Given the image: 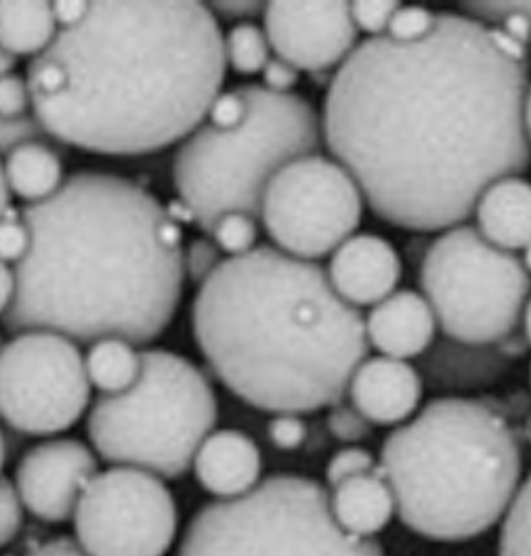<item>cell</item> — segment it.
<instances>
[{"label": "cell", "mask_w": 531, "mask_h": 556, "mask_svg": "<svg viewBox=\"0 0 531 556\" xmlns=\"http://www.w3.org/2000/svg\"><path fill=\"white\" fill-rule=\"evenodd\" d=\"M530 65L488 26L439 11L418 42L366 38L334 72L321 135L376 217L404 231L465 225L481 193L531 166Z\"/></svg>", "instance_id": "6da1fadb"}, {"label": "cell", "mask_w": 531, "mask_h": 556, "mask_svg": "<svg viewBox=\"0 0 531 556\" xmlns=\"http://www.w3.org/2000/svg\"><path fill=\"white\" fill-rule=\"evenodd\" d=\"M225 36L195 0H94L26 70L31 112L58 143L146 155L184 143L223 93Z\"/></svg>", "instance_id": "7a4b0ae2"}, {"label": "cell", "mask_w": 531, "mask_h": 556, "mask_svg": "<svg viewBox=\"0 0 531 556\" xmlns=\"http://www.w3.org/2000/svg\"><path fill=\"white\" fill-rule=\"evenodd\" d=\"M31 248L0 317L13 337L47 330L78 344H150L181 305L184 231L154 193L110 173L83 170L55 195L24 204Z\"/></svg>", "instance_id": "3957f363"}, {"label": "cell", "mask_w": 531, "mask_h": 556, "mask_svg": "<svg viewBox=\"0 0 531 556\" xmlns=\"http://www.w3.org/2000/svg\"><path fill=\"white\" fill-rule=\"evenodd\" d=\"M191 332L225 389L269 414L343 402L370 351L366 317L334 292L328 271L276 247L220 263L195 292Z\"/></svg>", "instance_id": "277c9868"}, {"label": "cell", "mask_w": 531, "mask_h": 556, "mask_svg": "<svg viewBox=\"0 0 531 556\" xmlns=\"http://www.w3.org/2000/svg\"><path fill=\"white\" fill-rule=\"evenodd\" d=\"M378 468L407 529L435 542H465L506 517L523 458L496 409L439 397L384 439Z\"/></svg>", "instance_id": "5b68a950"}, {"label": "cell", "mask_w": 531, "mask_h": 556, "mask_svg": "<svg viewBox=\"0 0 531 556\" xmlns=\"http://www.w3.org/2000/svg\"><path fill=\"white\" fill-rule=\"evenodd\" d=\"M249 116L238 128L198 126L173 160V186L208 233L229 213L258 218L263 193L286 164L319 154L321 116L303 94H278L244 85Z\"/></svg>", "instance_id": "8992f818"}, {"label": "cell", "mask_w": 531, "mask_h": 556, "mask_svg": "<svg viewBox=\"0 0 531 556\" xmlns=\"http://www.w3.org/2000/svg\"><path fill=\"white\" fill-rule=\"evenodd\" d=\"M217 418V393L193 362L166 349H143L139 380L125 393L94 400L87 434L103 463L175 481L191 468Z\"/></svg>", "instance_id": "52a82bcc"}, {"label": "cell", "mask_w": 531, "mask_h": 556, "mask_svg": "<svg viewBox=\"0 0 531 556\" xmlns=\"http://www.w3.org/2000/svg\"><path fill=\"white\" fill-rule=\"evenodd\" d=\"M179 556H384L372 538L337 526L315 479L274 475L251 494L215 500L188 523Z\"/></svg>", "instance_id": "ba28073f"}, {"label": "cell", "mask_w": 531, "mask_h": 556, "mask_svg": "<svg viewBox=\"0 0 531 556\" xmlns=\"http://www.w3.org/2000/svg\"><path fill=\"white\" fill-rule=\"evenodd\" d=\"M418 281L445 339L472 346L498 344L519 330L531 299L523 261L467 223L429 244Z\"/></svg>", "instance_id": "9c48e42d"}, {"label": "cell", "mask_w": 531, "mask_h": 556, "mask_svg": "<svg viewBox=\"0 0 531 556\" xmlns=\"http://www.w3.org/2000/svg\"><path fill=\"white\" fill-rule=\"evenodd\" d=\"M364 208V193L343 164L313 154L276 173L258 218L278 250L317 263L355 236Z\"/></svg>", "instance_id": "30bf717a"}, {"label": "cell", "mask_w": 531, "mask_h": 556, "mask_svg": "<svg viewBox=\"0 0 531 556\" xmlns=\"http://www.w3.org/2000/svg\"><path fill=\"white\" fill-rule=\"evenodd\" d=\"M91 389L78 342L58 332L26 330L0 349V418L17 433L72 429L91 405Z\"/></svg>", "instance_id": "8fae6325"}, {"label": "cell", "mask_w": 531, "mask_h": 556, "mask_svg": "<svg viewBox=\"0 0 531 556\" xmlns=\"http://www.w3.org/2000/svg\"><path fill=\"white\" fill-rule=\"evenodd\" d=\"M72 521L87 556H164L175 544L179 510L164 479L112 466L85 488Z\"/></svg>", "instance_id": "7c38bea8"}, {"label": "cell", "mask_w": 531, "mask_h": 556, "mask_svg": "<svg viewBox=\"0 0 531 556\" xmlns=\"http://www.w3.org/2000/svg\"><path fill=\"white\" fill-rule=\"evenodd\" d=\"M263 30L276 58L299 72H337L359 45L351 17V2H267Z\"/></svg>", "instance_id": "4fadbf2b"}, {"label": "cell", "mask_w": 531, "mask_h": 556, "mask_svg": "<svg viewBox=\"0 0 531 556\" xmlns=\"http://www.w3.org/2000/svg\"><path fill=\"white\" fill-rule=\"evenodd\" d=\"M99 472L93 450L80 439H49L30 447L15 468L24 508L45 523L74 519L78 500Z\"/></svg>", "instance_id": "5bb4252c"}, {"label": "cell", "mask_w": 531, "mask_h": 556, "mask_svg": "<svg viewBox=\"0 0 531 556\" xmlns=\"http://www.w3.org/2000/svg\"><path fill=\"white\" fill-rule=\"evenodd\" d=\"M328 279L346 305L375 307L397 292L404 263L397 248L375 233H355L330 256Z\"/></svg>", "instance_id": "9a60e30c"}, {"label": "cell", "mask_w": 531, "mask_h": 556, "mask_svg": "<svg viewBox=\"0 0 531 556\" xmlns=\"http://www.w3.org/2000/svg\"><path fill=\"white\" fill-rule=\"evenodd\" d=\"M346 393L372 427H402L418 414L425 382L412 364L378 355L359 364Z\"/></svg>", "instance_id": "2e32d148"}, {"label": "cell", "mask_w": 531, "mask_h": 556, "mask_svg": "<svg viewBox=\"0 0 531 556\" xmlns=\"http://www.w3.org/2000/svg\"><path fill=\"white\" fill-rule=\"evenodd\" d=\"M438 319L422 292L397 290L366 315L368 344L384 357L414 359L425 355L438 334Z\"/></svg>", "instance_id": "e0dca14e"}, {"label": "cell", "mask_w": 531, "mask_h": 556, "mask_svg": "<svg viewBox=\"0 0 531 556\" xmlns=\"http://www.w3.org/2000/svg\"><path fill=\"white\" fill-rule=\"evenodd\" d=\"M198 485L217 500L251 494L261 483L263 458L249 434L236 429L213 431L204 439L191 464Z\"/></svg>", "instance_id": "ac0fdd59"}, {"label": "cell", "mask_w": 531, "mask_h": 556, "mask_svg": "<svg viewBox=\"0 0 531 556\" xmlns=\"http://www.w3.org/2000/svg\"><path fill=\"white\" fill-rule=\"evenodd\" d=\"M477 231L506 252H519L531 244V181L504 177L488 187L475 206Z\"/></svg>", "instance_id": "d6986e66"}, {"label": "cell", "mask_w": 531, "mask_h": 556, "mask_svg": "<svg viewBox=\"0 0 531 556\" xmlns=\"http://www.w3.org/2000/svg\"><path fill=\"white\" fill-rule=\"evenodd\" d=\"M330 510L337 526L355 538L380 533L397 513L395 495L380 468L334 488L330 494Z\"/></svg>", "instance_id": "ffe728a7"}, {"label": "cell", "mask_w": 531, "mask_h": 556, "mask_svg": "<svg viewBox=\"0 0 531 556\" xmlns=\"http://www.w3.org/2000/svg\"><path fill=\"white\" fill-rule=\"evenodd\" d=\"M53 4L45 0L0 2V45L13 58H38L58 36Z\"/></svg>", "instance_id": "44dd1931"}, {"label": "cell", "mask_w": 531, "mask_h": 556, "mask_svg": "<svg viewBox=\"0 0 531 556\" xmlns=\"http://www.w3.org/2000/svg\"><path fill=\"white\" fill-rule=\"evenodd\" d=\"M4 177L11 193L26 204L55 195L63 186L62 155L49 141H34L4 157Z\"/></svg>", "instance_id": "7402d4cb"}, {"label": "cell", "mask_w": 531, "mask_h": 556, "mask_svg": "<svg viewBox=\"0 0 531 556\" xmlns=\"http://www.w3.org/2000/svg\"><path fill=\"white\" fill-rule=\"evenodd\" d=\"M85 366L91 387L101 395H118L139 380L141 351L123 339L97 340L85 355Z\"/></svg>", "instance_id": "603a6c76"}, {"label": "cell", "mask_w": 531, "mask_h": 556, "mask_svg": "<svg viewBox=\"0 0 531 556\" xmlns=\"http://www.w3.org/2000/svg\"><path fill=\"white\" fill-rule=\"evenodd\" d=\"M271 45L265 30L252 22L238 24L225 36V62L242 76H254L269 63Z\"/></svg>", "instance_id": "cb8c5ba5"}, {"label": "cell", "mask_w": 531, "mask_h": 556, "mask_svg": "<svg viewBox=\"0 0 531 556\" xmlns=\"http://www.w3.org/2000/svg\"><path fill=\"white\" fill-rule=\"evenodd\" d=\"M501 556H531V475L504 517Z\"/></svg>", "instance_id": "d4e9b609"}, {"label": "cell", "mask_w": 531, "mask_h": 556, "mask_svg": "<svg viewBox=\"0 0 531 556\" xmlns=\"http://www.w3.org/2000/svg\"><path fill=\"white\" fill-rule=\"evenodd\" d=\"M211 238L220 248L223 254L231 256H244L254 250L258 238V225L256 218L244 213H229L217 220V225L211 231Z\"/></svg>", "instance_id": "484cf974"}, {"label": "cell", "mask_w": 531, "mask_h": 556, "mask_svg": "<svg viewBox=\"0 0 531 556\" xmlns=\"http://www.w3.org/2000/svg\"><path fill=\"white\" fill-rule=\"evenodd\" d=\"M438 24V13L427 9V7H414V4H402L397 13L393 15L389 30L384 36H389L395 42H418L427 38Z\"/></svg>", "instance_id": "4316f807"}, {"label": "cell", "mask_w": 531, "mask_h": 556, "mask_svg": "<svg viewBox=\"0 0 531 556\" xmlns=\"http://www.w3.org/2000/svg\"><path fill=\"white\" fill-rule=\"evenodd\" d=\"M223 252L215 244L213 238H193L188 247L184 248V271L186 279H189L193 286H202L204 281L213 278L223 263Z\"/></svg>", "instance_id": "83f0119b"}, {"label": "cell", "mask_w": 531, "mask_h": 556, "mask_svg": "<svg viewBox=\"0 0 531 556\" xmlns=\"http://www.w3.org/2000/svg\"><path fill=\"white\" fill-rule=\"evenodd\" d=\"M31 248V233L22 211L13 206L0 217V261L20 265Z\"/></svg>", "instance_id": "f1b7e54d"}, {"label": "cell", "mask_w": 531, "mask_h": 556, "mask_svg": "<svg viewBox=\"0 0 531 556\" xmlns=\"http://www.w3.org/2000/svg\"><path fill=\"white\" fill-rule=\"evenodd\" d=\"M49 132L45 130V126L40 121L30 114L24 116H0V155L11 154L22 146H28L34 141H49Z\"/></svg>", "instance_id": "f546056e"}, {"label": "cell", "mask_w": 531, "mask_h": 556, "mask_svg": "<svg viewBox=\"0 0 531 556\" xmlns=\"http://www.w3.org/2000/svg\"><path fill=\"white\" fill-rule=\"evenodd\" d=\"M400 7L402 2L395 0H355L351 2V17L357 30L368 34V38H378L387 34Z\"/></svg>", "instance_id": "4dcf8cb0"}, {"label": "cell", "mask_w": 531, "mask_h": 556, "mask_svg": "<svg viewBox=\"0 0 531 556\" xmlns=\"http://www.w3.org/2000/svg\"><path fill=\"white\" fill-rule=\"evenodd\" d=\"M375 456L364 450V447H344L341 452H337L330 463L326 466V483L334 490L344 481L375 472Z\"/></svg>", "instance_id": "1f68e13d"}, {"label": "cell", "mask_w": 531, "mask_h": 556, "mask_svg": "<svg viewBox=\"0 0 531 556\" xmlns=\"http://www.w3.org/2000/svg\"><path fill=\"white\" fill-rule=\"evenodd\" d=\"M24 504L11 479L0 477V551L9 546L24 526Z\"/></svg>", "instance_id": "d6a6232c"}, {"label": "cell", "mask_w": 531, "mask_h": 556, "mask_svg": "<svg viewBox=\"0 0 531 556\" xmlns=\"http://www.w3.org/2000/svg\"><path fill=\"white\" fill-rule=\"evenodd\" d=\"M328 431L343 443H357L372 434V425L353 405L341 402L330 407Z\"/></svg>", "instance_id": "836d02e7"}, {"label": "cell", "mask_w": 531, "mask_h": 556, "mask_svg": "<svg viewBox=\"0 0 531 556\" xmlns=\"http://www.w3.org/2000/svg\"><path fill=\"white\" fill-rule=\"evenodd\" d=\"M249 116V99L244 93V87L231 89L220 93L208 110V124L219 130H231L238 128Z\"/></svg>", "instance_id": "e575fe53"}, {"label": "cell", "mask_w": 531, "mask_h": 556, "mask_svg": "<svg viewBox=\"0 0 531 556\" xmlns=\"http://www.w3.org/2000/svg\"><path fill=\"white\" fill-rule=\"evenodd\" d=\"M307 422L299 414H276L267 425L269 441L281 452H294L307 441Z\"/></svg>", "instance_id": "d590c367"}, {"label": "cell", "mask_w": 531, "mask_h": 556, "mask_svg": "<svg viewBox=\"0 0 531 556\" xmlns=\"http://www.w3.org/2000/svg\"><path fill=\"white\" fill-rule=\"evenodd\" d=\"M31 112V93L28 80L20 74L0 78V116L13 118Z\"/></svg>", "instance_id": "8d00e7d4"}, {"label": "cell", "mask_w": 531, "mask_h": 556, "mask_svg": "<svg viewBox=\"0 0 531 556\" xmlns=\"http://www.w3.org/2000/svg\"><path fill=\"white\" fill-rule=\"evenodd\" d=\"M261 74H263V87L278 94L292 93V89L299 85V78H301V72L280 58H271Z\"/></svg>", "instance_id": "74e56055"}, {"label": "cell", "mask_w": 531, "mask_h": 556, "mask_svg": "<svg viewBox=\"0 0 531 556\" xmlns=\"http://www.w3.org/2000/svg\"><path fill=\"white\" fill-rule=\"evenodd\" d=\"M267 2H256V0H225V2H211V11L215 13L217 20L225 22H240L246 24L252 17L263 15Z\"/></svg>", "instance_id": "f35d334b"}, {"label": "cell", "mask_w": 531, "mask_h": 556, "mask_svg": "<svg viewBox=\"0 0 531 556\" xmlns=\"http://www.w3.org/2000/svg\"><path fill=\"white\" fill-rule=\"evenodd\" d=\"M51 4H53V15H55L60 30L76 28L78 24L85 22V17L89 13L87 0H55Z\"/></svg>", "instance_id": "ab89813d"}, {"label": "cell", "mask_w": 531, "mask_h": 556, "mask_svg": "<svg viewBox=\"0 0 531 556\" xmlns=\"http://www.w3.org/2000/svg\"><path fill=\"white\" fill-rule=\"evenodd\" d=\"M26 556H87L80 546L76 544V540H69L65 535H58L49 542L38 544L34 551H30Z\"/></svg>", "instance_id": "60d3db41"}, {"label": "cell", "mask_w": 531, "mask_h": 556, "mask_svg": "<svg viewBox=\"0 0 531 556\" xmlns=\"http://www.w3.org/2000/svg\"><path fill=\"white\" fill-rule=\"evenodd\" d=\"M17 290L15 269H11L7 263L0 261V317L9 311Z\"/></svg>", "instance_id": "b9f144b4"}, {"label": "cell", "mask_w": 531, "mask_h": 556, "mask_svg": "<svg viewBox=\"0 0 531 556\" xmlns=\"http://www.w3.org/2000/svg\"><path fill=\"white\" fill-rule=\"evenodd\" d=\"M11 208V189L7 186L4 177V164L0 162V217Z\"/></svg>", "instance_id": "7bdbcfd3"}, {"label": "cell", "mask_w": 531, "mask_h": 556, "mask_svg": "<svg viewBox=\"0 0 531 556\" xmlns=\"http://www.w3.org/2000/svg\"><path fill=\"white\" fill-rule=\"evenodd\" d=\"M15 65H17V58H13V55L0 45V78L7 76V74H11V72L15 70Z\"/></svg>", "instance_id": "ee69618b"}, {"label": "cell", "mask_w": 531, "mask_h": 556, "mask_svg": "<svg viewBox=\"0 0 531 556\" xmlns=\"http://www.w3.org/2000/svg\"><path fill=\"white\" fill-rule=\"evenodd\" d=\"M523 123H526V132H528V139L531 143V85L528 97H526V105H523Z\"/></svg>", "instance_id": "f6af8a7d"}, {"label": "cell", "mask_w": 531, "mask_h": 556, "mask_svg": "<svg viewBox=\"0 0 531 556\" xmlns=\"http://www.w3.org/2000/svg\"><path fill=\"white\" fill-rule=\"evenodd\" d=\"M521 328H523V332H526V339H528V342H530L531 346V299L528 301L526 313H523V324H521Z\"/></svg>", "instance_id": "bcb514c9"}, {"label": "cell", "mask_w": 531, "mask_h": 556, "mask_svg": "<svg viewBox=\"0 0 531 556\" xmlns=\"http://www.w3.org/2000/svg\"><path fill=\"white\" fill-rule=\"evenodd\" d=\"M7 460V445H4V434L0 431V477H2V466Z\"/></svg>", "instance_id": "7dc6e473"}, {"label": "cell", "mask_w": 531, "mask_h": 556, "mask_svg": "<svg viewBox=\"0 0 531 556\" xmlns=\"http://www.w3.org/2000/svg\"><path fill=\"white\" fill-rule=\"evenodd\" d=\"M521 261H523V265H526V269H528V274L531 276V244L523 250V258Z\"/></svg>", "instance_id": "c3c4849f"}, {"label": "cell", "mask_w": 531, "mask_h": 556, "mask_svg": "<svg viewBox=\"0 0 531 556\" xmlns=\"http://www.w3.org/2000/svg\"><path fill=\"white\" fill-rule=\"evenodd\" d=\"M519 2V7L530 15L531 20V0H517ZM530 63H531V45H530Z\"/></svg>", "instance_id": "681fc988"}, {"label": "cell", "mask_w": 531, "mask_h": 556, "mask_svg": "<svg viewBox=\"0 0 531 556\" xmlns=\"http://www.w3.org/2000/svg\"><path fill=\"white\" fill-rule=\"evenodd\" d=\"M4 342H7V340L2 339V334H0V349L4 346Z\"/></svg>", "instance_id": "f907efd6"}, {"label": "cell", "mask_w": 531, "mask_h": 556, "mask_svg": "<svg viewBox=\"0 0 531 556\" xmlns=\"http://www.w3.org/2000/svg\"><path fill=\"white\" fill-rule=\"evenodd\" d=\"M530 382H531V364H530Z\"/></svg>", "instance_id": "816d5d0a"}]
</instances>
